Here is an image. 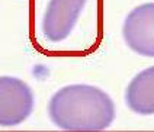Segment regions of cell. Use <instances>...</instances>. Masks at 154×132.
Masks as SVG:
<instances>
[{"label": "cell", "mask_w": 154, "mask_h": 132, "mask_svg": "<svg viewBox=\"0 0 154 132\" xmlns=\"http://www.w3.org/2000/svg\"><path fill=\"white\" fill-rule=\"evenodd\" d=\"M48 118L58 129L69 132H100L116 118L112 97L97 86L73 83L58 88L48 102Z\"/></svg>", "instance_id": "obj_1"}, {"label": "cell", "mask_w": 154, "mask_h": 132, "mask_svg": "<svg viewBox=\"0 0 154 132\" xmlns=\"http://www.w3.org/2000/svg\"><path fill=\"white\" fill-rule=\"evenodd\" d=\"M35 96L31 86L19 77H0V126H17L32 115Z\"/></svg>", "instance_id": "obj_2"}, {"label": "cell", "mask_w": 154, "mask_h": 132, "mask_svg": "<svg viewBox=\"0 0 154 132\" xmlns=\"http://www.w3.org/2000/svg\"><path fill=\"white\" fill-rule=\"evenodd\" d=\"M122 39L132 52L154 58V2H146L129 10L122 23Z\"/></svg>", "instance_id": "obj_3"}, {"label": "cell", "mask_w": 154, "mask_h": 132, "mask_svg": "<svg viewBox=\"0 0 154 132\" xmlns=\"http://www.w3.org/2000/svg\"><path fill=\"white\" fill-rule=\"evenodd\" d=\"M87 0H48L41 19L42 36L51 44L69 38L82 16Z\"/></svg>", "instance_id": "obj_4"}, {"label": "cell", "mask_w": 154, "mask_h": 132, "mask_svg": "<svg viewBox=\"0 0 154 132\" xmlns=\"http://www.w3.org/2000/svg\"><path fill=\"white\" fill-rule=\"evenodd\" d=\"M125 105L138 116H154V65L138 71L124 93Z\"/></svg>", "instance_id": "obj_5"}]
</instances>
